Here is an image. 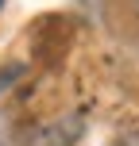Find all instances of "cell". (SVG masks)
<instances>
[{
	"label": "cell",
	"mask_w": 139,
	"mask_h": 146,
	"mask_svg": "<svg viewBox=\"0 0 139 146\" xmlns=\"http://www.w3.org/2000/svg\"><path fill=\"white\" fill-rule=\"evenodd\" d=\"M81 135H85V119L81 115H58V119H50V123L31 127L23 146H73Z\"/></svg>",
	"instance_id": "1"
},
{
	"label": "cell",
	"mask_w": 139,
	"mask_h": 146,
	"mask_svg": "<svg viewBox=\"0 0 139 146\" xmlns=\"http://www.w3.org/2000/svg\"><path fill=\"white\" fill-rule=\"evenodd\" d=\"M116 146H139V135H124V139H120Z\"/></svg>",
	"instance_id": "2"
},
{
	"label": "cell",
	"mask_w": 139,
	"mask_h": 146,
	"mask_svg": "<svg viewBox=\"0 0 139 146\" xmlns=\"http://www.w3.org/2000/svg\"><path fill=\"white\" fill-rule=\"evenodd\" d=\"M132 8H135V15H139V0H132Z\"/></svg>",
	"instance_id": "3"
},
{
	"label": "cell",
	"mask_w": 139,
	"mask_h": 146,
	"mask_svg": "<svg viewBox=\"0 0 139 146\" xmlns=\"http://www.w3.org/2000/svg\"><path fill=\"white\" fill-rule=\"evenodd\" d=\"M0 4H4V0H0Z\"/></svg>",
	"instance_id": "4"
}]
</instances>
